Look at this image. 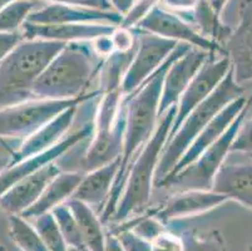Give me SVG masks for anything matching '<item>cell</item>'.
I'll list each match as a JSON object with an SVG mask.
<instances>
[{
	"instance_id": "cell-43",
	"label": "cell",
	"mask_w": 252,
	"mask_h": 251,
	"mask_svg": "<svg viewBox=\"0 0 252 251\" xmlns=\"http://www.w3.org/2000/svg\"><path fill=\"white\" fill-rule=\"evenodd\" d=\"M0 251H5V249H4L1 245H0Z\"/></svg>"
},
{
	"instance_id": "cell-35",
	"label": "cell",
	"mask_w": 252,
	"mask_h": 251,
	"mask_svg": "<svg viewBox=\"0 0 252 251\" xmlns=\"http://www.w3.org/2000/svg\"><path fill=\"white\" fill-rule=\"evenodd\" d=\"M42 3H57L79 8L95 9V10H113L108 0H39Z\"/></svg>"
},
{
	"instance_id": "cell-36",
	"label": "cell",
	"mask_w": 252,
	"mask_h": 251,
	"mask_svg": "<svg viewBox=\"0 0 252 251\" xmlns=\"http://www.w3.org/2000/svg\"><path fill=\"white\" fill-rule=\"evenodd\" d=\"M23 39L24 38L20 32H14V33L0 32V63L18 47Z\"/></svg>"
},
{
	"instance_id": "cell-28",
	"label": "cell",
	"mask_w": 252,
	"mask_h": 251,
	"mask_svg": "<svg viewBox=\"0 0 252 251\" xmlns=\"http://www.w3.org/2000/svg\"><path fill=\"white\" fill-rule=\"evenodd\" d=\"M34 227L49 251H69L52 213L34 218Z\"/></svg>"
},
{
	"instance_id": "cell-3",
	"label": "cell",
	"mask_w": 252,
	"mask_h": 251,
	"mask_svg": "<svg viewBox=\"0 0 252 251\" xmlns=\"http://www.w3.org/2000/svg\"><path fill=\"white\" fill-rule=\"evenodd\" d=\"M65 43L23 39L0 63V109L34 100L33 87Z\"/></svg>"
},
{
	"instance_id": "cell-1",
	"label": "cell",
	"mask_w": 252,
	"mask_h": 251,
	"mask_svg": "<svg viewBox=\"0 0 252 251\" xmlns=\"http://www.w3.org/2000/svg\"><path fill=\"white\" fill-rule=\"evenodd\" d=\"M189 48L191 45L180 43L166 59V62L151 77H148L146 82L142 83L138 89H136L128 97H125L126 130L125 137H123L122 153L119 157V169L116 179H114L109 197L104 205V211L100 217L102 221L111 220L122 196L130 167L157 128L158 121H159L158 106H159L162 84H163V78L167 69Z\"/></svg>"
},
{
	"instance_id": "cell-32",
	"label": "cell",
	"mask_w": 252,
	"mask_h": 251,
	"mask_svg": "<svg viewBox=\"0 0 252 251\" xmlns=\"http://www.w3.org/2000/svg\"><path fill=\"white\" fill-rule=\"evenodd\" d=\"M231 152H240L252 156V117L244 119L231 144Z\"/></svg>"
},
{
	"instance_id": "cell-20",
	"label": "cell",
	"mask_w": 252,
	"mask_h": 251,
	"mask_svg": "<svg viewBox=\"0 0 252 251\" xmlns=\"http://www.w3.org/2000/svg\"><path fill=\"white\" fill-rule=\"evenodd\" d=\"M227 201L221 193L208 191H181L176 193L157 214L159 221H172L177 218L191 217L210 211Z\"/></svg>"
},
{
	"instance_id": "cell-23",
	"label": "cell",
	"mask_w": 252,
	"mask_h": 251,
	"mask_svg": "<svg viewBox=\"0 0 252 251\" xmlns=\"http://www.w3.org/2000/svg\"><path fill=\"white\" fill-rule=\"evenodd\" d=\"M119 169V158L100 166L98 169L84 172L73 199H77L91 207L105 205Z\"/></svg>"
},
{
	"instance_id": "cell-14",
	"label": "cell",
	"mask_w": 252,
	"mask_h": 251,
	"mask_svg": "<svg viewBox=\"0 0 252 251\" xmlns=\"http://www.w3.org/2000/svg\"><path fill=\"white\" fill-rule=\"evenodd\" d=\"M93 128H94L93 123L84 124L82 128H78L77 131H73L69 135L65 136L58 144H56L48 151L39 153L34 157L20 161L14 165H9L5 170L0 172V199L25 176L36 171L47 163L58 161L69 149L74 148L78 143L83 142L87 138H91L93 135Z\"/></svg>"
},
{
	"instance_id": "cell-13",
	"label": "cell",
	"mask_w": 252,
	"mask_h": 251,
	"mask_svg": "<svg viewBox=\"0 0 252 251\" xmlns=\"http://www.w3.org/2000/svg\"><path fill=\"white\" fill-rule=\"evenodd\" d=\"M212 54L214 53L191 47L169 66L162 84L158 116L162 117L169 108L177 106L183 92Z\"/></svg>"
},
{
	"instance_id": "cell-39",
	"label": "cell",
	"mask_w": 252,
	"mask_h": 251,
	"mask_svg": "<svg viewBox=\"0 0 252 251\" xmlns=\"http://www.w3.org/2000/svg\"><path fill=\"white\" fill-rule=\"evenodd\" d=\"M104 251H125L122 244L116 234H109L105 236Z\"/></svg>"
},
{
	"instance_id": "cell-10",
	"label": "cell",
	"mask_w": 252,
	"mask_h": 251,
	"mask_svg": "<svg viewBox=\"0 0 252 251\" xmlns=\"http://www.w3.org/2000/svg\"><path fill=\"white\" fill-rule=\"evenodd\" d=\"M134 29L148 32L162 38L171 39L177 43L189 44L193 48L226 55L223 47L216 41L203 36L196 28L183 17L162 8L159 4L153 6Z\"/></svg>"
},
{
	"instance_id": "cell-12",
	"label": "cell",
	"mask_w": 252,
	"mask_h": 251,
	"mask_svg": "<svg viewBox=\"0 0 252 251\" xmlns=\"http://www.w3.org/2000/svg\"><path fill=\"white\" fill-rule=\"evenodd\" d=\"M223 49L236 83L242 86L252 80V0L240 4L238 24L223 43Z\"/></svg>"
},
{
	"instance_id": "cell-16",
	"label": "cell",
	"mask_w": 252,
	"mask_h": 251,
	"mask_svg": "<svg viewBox=\"0 0 252 251\" xmlns=\"http://www.w3.org/2000/svg\"><path fill=\"white\" fill-rule=\"evenodd\" d=\"M78 107L79 106H74L63 110L42 128H39L35 133L23 140L19 147L11 151L10 165L34 157L58 144L65 136L70 133V127L75 119Z\"/></svg>"
},
{
	"instance_id": "cell-25",
	"label": "cell",
	"mask_w": 252,
	"mask_h": 251,
	"mask_svg": "<svg viewBox=\"0 0 252 251\" xmlns=\"http://www.w3.org/2000/svg\"><path fill=\"white\" fill-rule=\"evenodd\" d=\"M39 0H14L0 9V32L22 31L23 25L28 20L29 15L42 6Z\"/></svg>"
},
{
	"instance_id": "cell-6",
	"label": "cell",
	"mask_w": 252,
	"mask_h": 251,
	"mask_svg": "<svg viewBox=\"0 0 252 251\" xmlns=\"http://www.w3.org/2000/svg\"><path fill=\"white\" fill-rule=\"evenodd\" d=\"M94 128L82 160V172L98 169L121 157L126 130V103L121 88L99 91Z\"/></svg>"
},
{
	"instance_id": "cell-9",
	"label": "cell",
	"mask_w": 252,
	"mask_h": 251,
	"mask_svg": "<svg viewBox=\"0 0 252 251\" xmlns=\"http://www.w3.org/2000/svg\"><path fill=\"white\" fill-rule=\"evenodd\" d=\"M134 31L137 33V47L122 80L121 91L123 97H128L138 89L142 83L146 82L148 77L166 62L171 53L180 44L177 41L148 32L138 29Z\"/></svg>"
},
{
	"instance_id": "cell-7",
	"label": "cell",
	"mask_w": 252,
	"mask_h": 251,
	"mask_svg": "<svg viewBox=\"0 0 252 251\" xmlns=\"http://www.w3.org/2000/svg\"><path fill=\"white\" fill-rule=\"evenodd\" d=\"M251 105L252 94L251 98L247 100V103L242 108L241 112L238 113V116L233 119L227 130L224 131L223 135L212 146L206 148L193 162L186 166L181 171L176 172L175 175H172L168 179H163L158 186L176 188L178 192L193 190H212L215 177L220 169L224 165V160L228 153H231V144L237 135L238 128L244 119L246 118Z\"/></svg>"
},
{
	"instance_id": "cell-5",
	"label": "cell",
	"mask_w": 252,
	"mask_h": 251,
	"mask_svg": "<svg viewBox=\"0 0 252 251\" xmlns=\"http://www.w3.org/2000/svg\"><path fill=\"white\" fill-rule=\"evenodd\" d=\"M177 106L169 108L159 117L157 128L147 144L142 148L128 172L126 186L116 210L109 221H123L132 214L141 211L148 205L155 185V175L162 152L169 138L175 121Z\"/></svg>"
},
{
	"instance_id": "cell-30",
	"label": "cell",
	"mask_w": 252,
	"mask_h": 251,
	"mask_svg": "<svg viewBox=\"0 0 252 251\" xmlns=\"http://www.w3.org/2000/svg\"><path fill=\"white\" fill-rule=\"evenodd\" d=\"M151 244V251H183L185 250V243L182 236L173 232L163 230L162 232L155 236Z\"/></svg>"
},
{
	"instance_id": "cell-27",
	"label": "cell",
	"mask_w": 252,
	"mask_h": 251,
	"mask_svg": "<svg viewBox=\"0 0 252 251\" xmlns=\"http://www.w3.org/2000/svg\"><path fill=\"white\" fill-rule=\"evenodd\" d=\"M53 216L56 218L58 224L59 230H61L63 239L67 244L69 251H88L83 239H82L81 231L77 225L74 216L67 204L59 205L52 211Z\"/></svg>"
},
{
	"instance_id": "cell-26",
	"label": "cell",
	"mask_w": 252,
	"mask_h": 251,
	"mask_svg": "<svg viewBox=\"0 0 252 251\" xmlns=\"http://www.w3.org/2000/svg\"><path fill=\"white\" fill-rule=\"evenodd\" d=\"M9 234L13 243L22 251H49L39 236L38 231L28 220L20 215H10Z\"/></svg>"
},
{
	"instance_id": "cell-17",
	"label": "cell",
	"mask_w": 252,
	"mask_h": 251,
	"mask_svg": "<svg viewBox=\"0 0 252 251\" xmlns=\"http://www.w3.org/2000/svg\"><path fill=\"white\" fill-rule=\"evenodd\" d=\"M123 17L114 10H95L64 4L48 3L29 15L28 23L33 24H86L102 23L119 27Z\"/></svg>"
},
{
	"instance_id": "cell-40",
	"label": "cell",
	"mask_w": 252,
	"mask_h": 251,
	"mask_svg": "<svg viewBox=\"0 0 252 251\" xmlns=\"http://www.w3.org/2000/svg\"><path fill=\"white\" fill-rule=\"evenodd\" d=\"M207 1L211 5V8H212V10L216 13V15L221 18L222 13H223L224 8H226L230 0H207Z\"/></svg>"
},
{
	"instance_id": "cell-41",
	"label": "cell",
	"mask_w": 252,
	"mask_h": 251,
	"mask_svg": "<svg viewBox=\"0 0 252 251\" xmlns=\"http://www.w3.org/2000/svg\"><path fill=\"white\" fill-rule=\"evenodd\" d=\"M10 165V153L9 152H0V172L5 170Z\"/></svg>"
},
{
	"instance_id": "cell-34",
	"label": "cell",
	"mask_w": 252,
	"mask_h": 251,
	"mask_svg": "<svg viewBox=\"0 0 252 251\" xmlns=\"http://www.w3.org/2000/svg\"><path fill=\"white\" fill-rule=\"evenodd\" d=\"M132 231L136 235L141 236L144 240L151 241L155 236H157L159 232L163 231V226H162L161 221L158 220L157 217H151V218H144V220H139L133 227H129Z\"/></svg>"
},
{
	"instance_id": "cell-4",
	"label": "cell",
	"mask_w": 252,
	"mask_h": 251,
	"mask_svg": "<svg viewBox=\"0 0 252 251\" xmlns=\"http://www.w3.org/2000/svg\"><path fill=\"white\" fill-rule=\"evenodd\" d=\"M244 87L236 83L232 68L222 79L217 88L210 94L207 100L194 107L186 117L177 132L167 141L162 152L155 175V185L163 181L169 172L175 169L178 161L189 148L198 133L210 123L227 105L244 96Z\"/></svg>"
},
{
	"instance_id": "cell-44",
	"label": "cell",
	"mask_w": 252,
	"mask_h": 251,
	"mask_svg": "<svg viewBox=\"0 0 252 251\" xmlns=\"http://www.w3.org/2000/svg\"><path fill=\"white\" fill-rule=\"evenodd\" d=\"M251 251H252V249H251Z\"/></svg>"
},
{
	"instance_id": "cell-37",
	"label": "cell",
	"mask_w": 252,
	"mask_h": 251,
	"mask_svg": "<svg viewBox=\"0 0 252 251\" xmlns=\"http://www.w3.org/2000/svg\"><path fill=\"white\" fill-rule=\"evenodd\" d=\"M198 0H158V4H163L166 8L182 14L191 13Z\"/></svg>"
},
{
	"instance_id": "cell-19",
	"label": "cell",
	"mask_w": 252,
	"mask_h": 251,
	"mask_svg": "<svg viewBox=\"0 0 252 251\" xmlns=\"http://www.w3.org/2000/svg\"><path fill=\"white\" fill-rule=\"evenodd\" d=\"M247 100H249V98L242 96L240 97V98H237V100L233 101V102H231L230 105L226 106V107H224L200 133H198V136L192 141V143L189 144V148L186 149V152L183 153L181 160L178 161L177 165L175 166V169L169 172V175L166 179H168L172 175H175L176 172L185 169L186 166H189V163L193 162L206 148L212 146V144L223 135L224 131L227 130L228 126L233 122V119L238 116V113L241 112L242 108H244L245 105L247 103ZM159 183H158V185H159Z\"/></svg>"
},
{
	"instance_id": "cell-8",
	"label": "cell",
	"mask_w": 252,
	"mask_h": 251,
	"mask_svg": "<svg viewBox=\"0 0 252 251\" xmlns=\"http://www.w3.org/2000/svg\"><path fill=\"white\" fill-rule=\"evenodd\" d=\"M93 91L72 100H29L0 109V140H25L54 117L74 106L99 97Z\"/></svg>"
},
{
	"instance_id": "cell-22",
	"label": "cell",
	"mask_w": 252,
	"mask_h": 251,
	"mask_svg": "<svg viewBox=\"0 0 252 251\" xmlns=\"http://www.w3.org/2000/svg\"><path fill=\"white\" fill-rule=\"evenodd\" d=\"M83 175L84 172L81 171H61L48 183L38 201L20 216L27 220H34L38 216L52 213L57 206L68 201L74 195Z\"/></svg>"
},
{
	"instance_id": "cell-38",
	"label": "cell",
	"mask_w": 252,
	"mask_h": 251,
	"mask_svg": "<svg viewBox=\"0 0 252 251\" xmlns=\"http://www.w3.org/2000/svg\"><path fill=\"white\" fill-rule=\"evenodd\" d=\"M114 11L125 17L126 14L130 10V8L138 1V0H108Z\"/></svg>"
},
{
	"instance_id": "cell-15",
	"label": "cell",
	"mask_w": 252,
	"mask_h": 251,
	"mask_svg": "<svg viewBox=\"0 0 252 251\" xmlns=\"http://www.w3.org/2000/svg\"><path fill=\"white\" fill-rule=\"evenodd\" d=\"M61 171L54 161L25 176L0 199V209L9 215H22L38 201L48 183Z\"/></svg>"
},
{
	"instance_id": "cell-11",
	"label": "cell",
	"mask_w": 252,
	"mask_h": 251,
	"mask_svg": "<svg viewBox=\"0 0 252 251\" xmlns=\"http://www.w3.org/2000/svg\"><path fill=\"white\" fill-rule=\"evenodd\" d=\"M231 69V62L226 55L216 58V54H212L205 62L201 69L194 75L189 87L183 92L182 97L177 103V110L173 124H172L169 138L178 131L185 118L194 107L207 100L210 94L217 88L228 71ZM168 138V140H169Z\"/></svg>"
},
{
	"instance_id": "cell-29",
	"label": "cell",
	"mask_w": 252,
	"mask_h": 251,
	"mask_svg": "<svg viewBox=\"0 0 252 251\" xmlns=\"http://www.w3.org/2000/svg\"><path fill=\"white\" fill-rule=\"evenodd\" d=\"M185 243L183 251H224V244L220 235H211L210 238L198 239L194 235L182 236Z\"/></svg>"
},
{
	"instance_id": "cell-45",
	"label": "cell",
	"mask_w": 252,
	"mask_h": 251,
	"mask_svg": "<svg viewBox=\"0 0 252 251\" xmlns=\"http://www.w3.org/2000/svg\"><path fill=\"white\" fill-rule=\"evenodd\" d=\"M157 1H158V0H157Z\"/></svg>"
},
{
	"instance_id": "cell-33",
	"label": "cell",
	"mask_w": 252,
	"mask_h": 251,
	"mask_svg": "<svg viewBox=\"0 0 252 251\" xmlns=\"http://www.w3.org/2000/svg\"><path fill=\"white\" fill-rule=\"evenodd\" d=\"M116 235L118 236L125 251H151L150 241L142 239L130 229L119 230L118 234Z\"/></svg>"
},
{
	"instance_id": "cell-18",
	"label": "cell",
	"mask_w": 252,
	"mask_h": 251,
	"mask_svg": "<svg viewBox=\"0 0 252 251\" xmlns=\"http://www.w3.org/2000/svg\"><path fill=\"white\" fill-rule=\"evenodd\" d=\"M116 28V25L102 23L43 25L25 22L20 33L24 39H42L68 44L73 41H92L100 36H111Z\"/></svg>"
},
{
	"instance_id": "cell-24",
	"label": "cell",
	"mask_w": 252,
	"mask_h": 251,
	"mask_svg": "<svg viewBox=\"0 0 252 251\" xmlns=\"http://www.w3.org/2000/svg\"><path fill=\"white\" fill-rule=\"evenodd\" d=\"M65 204L77 221L82 239L88 251H104L105 235L103 232L102 222L93 207L73 197L65 201Z\"/></svg>"
},
{
	"instance_id": "cell-2",
	"label": "cell",
	"mask_w": 252,
	"mask_h": 251,
	"mask_svg": "<svg viewBox=\"0 0 252 251\" xmlns=\"http://www.w3.org/2000/svg\"><path fill=\"white\" fill-rule=\"evenodd\" d=\"M98 59L91 41L65 44L34 84V100H72L87 94L102 66Z\"/></svg>"
},
{
	"instance_id": "cell-31",
	"label": "cell",
	"mask_w": 252,
	"mask_h": 251,
	"mask_svg": "<svg viewBox=\"0 0 252 251\" xmlns=\"http://www.w3.org/2000/svg\"><path fill=\"white\" fill-rule=\"evenodd\" d=\"M114 52L127 53L132 52L137 47V33L134 29L117 27L111 34Z\"/></svg>"
},
{
	"instance_id": "cell-21",
	"label": "cell",
	"mask_w": 252,
	"mask_h": 251,
	"mask_svg": "<svg viewBox=\"0 0 252 251\" xmlns=\"http://www.w3.org/2000/svg\"><path fill=\"white\" fill-rule=\"evenodd\" d=\"M212 191L252 210V163L222 166L214 179Z\"/></svg>"
},
{
	"instance_id": "cell-42",
	"label": "cell",
	"mask_w": 252,
	"mask_h": 251,
	"mask_svg": "<svg viewBox=\"0 0 252 251\" xmlns=\"http://www.w3.org/2000/svg\"><path fill=\"white\" fill-rule=\"evenodd\" d=\"M11 1H14V0H0V9L4 8V6L8 5V4H10Z\"/></svg>"
}]
</instances>
